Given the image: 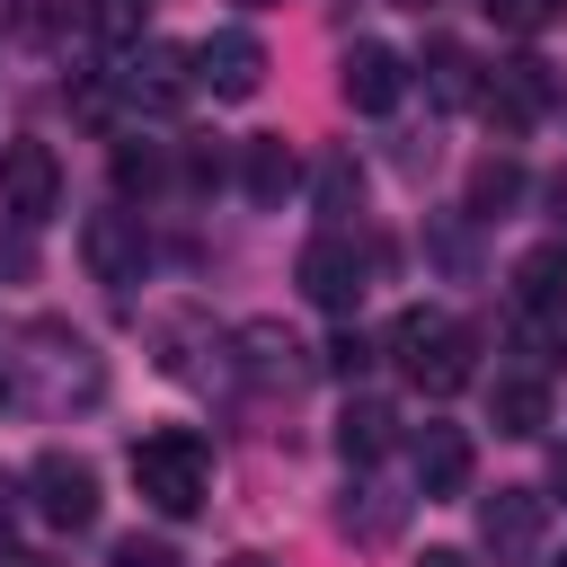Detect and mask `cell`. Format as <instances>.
Instances as JSON below:
<instances>
[{
  "label": "cell",
  "instance_id": "cell-6",
  "mask_svg": "<svg viewBox=\"0 0 567 567\" xmlns=\"http://www.w3.org/2000/svg\"><path fill=\"white\" fill-rule=\"evenodd\" d=\"M27 505H35L53 532H89V523H97V470H89L80 452H35Z\"/></svg>",
  "mask_w": 567,
  "mask_h": 567
},
{
  "label": "cell",
  "instance_id": "cell-26",
  "mask_svg": "<svg viewBox=\"0 0 567 567\" xmlns=\"http://www.w3.org/2000/svg\"><path fill=\"white\" fill-rule=\"evenodd\" d=\"M549 487H558V496H567V443H558V461H549Z\"/></svg>",
  "mask_w": 567,
  "mask_h": 567
},
{
  "label": "cell",
  "instance_id": "cell-22",
  "mask_svg": "<svg viewBox=\"0 0 567 567\" xmlns=\"http://www.w3.org/2000/svg\"><path fill=\"white\" fill-rule=\"evenodd\" d=\"M478 9H487V18H496V27H514V35H540V27H549V9H558V0H478Z\"/></svg>",
  "mask_w": 567,
  "mask_h": 567
},
{
  "label": "cell",
  "instance_id": "cell-30",
  "mask_svg": "<svg viewBox=\"0 0 567 567\" xmlns=\"http://www.w3.org/2000/svg\"><path fill=\"white\" fill-rule=\"evenodd\" d=\"M399 9H425V0H399Z\"/></svg>",
  "mask_w": 567,
  "mask_h": 567
},
{
  "label": "cell",
  "instance_id": "cell-17",
  "mask_svg": "<svg viewBox=\"0 0 567 567\" xmlns=\"http://www.w3.org/2000/svg\"><path fill=\"white\" fill-rule=\"evenodd\" d=\"M514 204H523V168H514L505 151L478 159V168H470V221H505Z\"/></svg>",
  "mask_w": 567,
  "mask_h": 567
},
{
  "label": "cell",
  "instance_id": "cell-28",
  "mask_svg": "<svg viewBox=\"0 0 567 567\" xmlns=\"http://www.w3.org/2000/svg\"><path fill=\"white\" fill-rule=\"evenodd\" d=\"M230 567H275V558H257V549H239V558H230Z\"/></svg>",
  "mask_w": 567,
  "mask_h": 567
},
{
  "label": "cell",
  "instance_id": "cell-9",
  "mask_svg": "<svg viewBox=\"0 0 567 567\" xmlns=\"http://www.w3.org/2000/svg\"><path fill=\"white\" fill-rule=\"evenodd\" d=\"M540 532H549V496H540V487H496V496H478V540H487L496 558H532Z\"/></svg>",
  "mask_w": 567,
  "mask_h": 567
},
{
  "label": "cell",
  "instance_id": "cell-32",
  "mask_svg": "<svg viewBox=\"0 0 567 567\" xmlns=\"http://www.w3.org/2000/svg\"><path fill=\"white\" fill-rule=\"evenodd\" d=\"M558 567H567V558H558Z\"/></svg>",
  "mask_w": 567,
  "mask_h": 567
},
{
  "label": "cell",
  "instance_id": "cell-15",
  "mask_svg": "<svg viewBox=\"0 0 567 567\" xmlns=\"http://www.w3.org/2000/svg\"><path fill=\"white\" fill-rule=\"evenodd\" d=\"M514 301H523L532 319H558V310H567V248H558V239L532 248V257H514Z\"/></svg>",
  "mask_w": 567,
  "mask_h": 567
},
{
  "label": "cell",
  "instance_id": "cell-11",
  "mask_svg": "<svg viewBox=\"0 0 567 567\" xmlns=\"http://www.w3.org/2000/svg\"><path fill=\"white\" fill-rule=\"evenodd\" d=\"M337 89H346V106H354V115H390V106L408 97V62H399L390 44H346Z\"/></svg>",
  "mask_w": 567,
  "mask_h": 567
},
{
  "label": "cell",
  "instance_id": "cell-8",
  "mask_svg": "<svg viewBox=\"0 0 567 567\" xmlns=\"http://www.w3.org/2000/svg\"><path fill=\"white\" fill-rule=\"evenodd\" d=\"M80 257H89V275H97V284H115V292H124V284H142V266H151L142 213H124V204H115V213H89V221H80Z\"/></svg>",
  "mask_w": 567,
  "mask_h": 567
},
{
  "label": "cell",
  "instance_id": "cell-29",
  "mask_svg": "<svg viewBox=\"0 0 567 567\" xmlns=\"http://www.w3.org/2000/svg\"><path fill=\"white\" fill-rule=\"evenodd\" d=\"M0 408H9V372H0Z\"/></svg>",
  "mask_w": 567,
  "mask_h": 567
},
{
  "label": "cell",
  "instance_id": "cell-12",
  "mask_svg": "<svg viewBox=\"0 0 567 567\" xmlns=\"http://www.w3.org/2000/svg\"><path fill=\"white\" fill-rule=\"evenodd\" d=\"M470 470H478V452H470L461 425H425L416 434V487L425 496H470Z\"/></svg>",
  "mask_w": 567,
  "mask_h": 567
},
{
  "label": "cell",
  "instance_id": "cell-2",
  "mask_svg": "<svg viewBox=\"0 0 567 567\" xmlns=\"http://www.w3.org/2000/svg\"><path fill=\"white\" fill-rule=\"evenodd\" d=\"M390 354L408 363V381H416L425 399H452V390H470V372H478V337H470L461 319H443V310H399Z\"/></svg>",
  "mask_w": 567,
  "mask_h": 567
},
{
  "label": "cell",
  "instance_id": "cell-21",
  "mask_svg": "<svg viewBox=\"0 0 567 567\" xmlns=\"http://www.w3.org/2000/svg\"><path fill=\"white\" fill-rule=\"evenodd\" d=\"M89 27L115 35V44H133L142 35V0H89Z\"/></svg>",
  "mask_w": 567,
  "mask_h": 567
},
{
  "label": "cell",
  "instance_id": "cell-10",
  "mask_svg": "<svg viewBox=\"0 0 567 567\" xmlns=\"http://www.w3.org/2000/svg\"><path fill=\"white\" fill-rule=\"evenodd\" d=\"M195 80H204L213 97H257V89H266V44H257L248 27H221V35L195 44Z\"/></svg>",
  "mask_w": 567,
  "mask_h": 567
},
{
  "label": "cell",
  "instance_id": "cell-23",
  "mask_svg": "<svg viewBox=\"0 0 567 567\" xmlns=\"http://www.w3.org/2000/svg\"><path fill=\"white\" fill-rule=\"evenodd\" d=\"M115 567H177V549L151 540V532H124V540H115Z\"/></svg>",
  "mask_w": 567,
  "mask_h": 567
},
{
  "label": "cell",
  "instance_id": "cell-4",
  "mask_svg": "<svg viewBox=\"0 0 567 567\" xmlns=\"http://www.w3.org/2000/svg\"><path fill=\"white\" fill-rule=\"evenodd\" d=\"M292 284H301V301H319V310H354L363 301V284H372V257L346 239V230H319L301 257H292Z\"/></svg>",
  "mask_w": 567,
  "mask_h": 567
},
{
  "label": "cell",
  "instance_id": "cell-31",
  "mask_svg": "<svg viewBox=\"0 0 567 567\" xmlns=\"http://www.w3.org/2000/svg\"><path fill=\"white\" fill-rule=\"evenodd\" d=\"M248 9H275V0H248Z\"/></svg>",
  "mask_w": 567,
  "mask_h": 567
},
{
  "label": "cell",
  "instance_id": "cell-18",
  "mask_svg": "<svg viewBox=\"0 0 567 567\" xmlns=\"http://www.w3.org/2000/svg\"><path fill=\"white\" fill-rule=\"evenodd\" d=\"M425 89L434 106H478V62L461 44H425Z\"/></svg>",
  "mask_w": 567,
  "mask_h": 567
},
{
  "label": "cell",
  "instance_id": "cell-13",
  "mask_svg": "<svg viewBox=\"0 0 567 567\" xmlns=\"http://www.w3.org/2000/svg\"><path fill=\"white\" fill-rule=\"evenodd\" d=\"M292 186H301V159L284 151V133H257V142L239 151V195H248L257 213H275Z\"/></svg>",
  "mask_w": 567,
  "mask_h": 567
},
{
  "label": "cell",
  "instance_id": "cell-20",
  "mask_svg": "<svg viewBox=\"0 0 567 567\" xmlns=\"http://www.w3.org/2000/svg\"><path fill=\"white\" fill-rule=\"evenodd\" d=\"M549 425V390L523 372V381H496V434H540Z\"/></svg>",
  "mask_w": 567,
  "mask_h": 567
},
{
  "label": "cell",
  "instance_id": "cell-19",
  "mask_svg": "<svg viewBox=\"0 0 567 567\" xmlns=\"http://www.w3.org/2000/svg\"><path fill=\"white\" fill-rule=\"evenodd\" d=\"M337 523H346V540H363V549H381V540L399 532V496H381V487H354V496L337 505Z\"/></svg>",
  "mask_w": 567,
  "mask_h": 567
},
{
  "label": "cell",
  "instance_id": "cell-24",
  "mask_svg": "<svg viewBox=\"0 0 567 567\" xmlns=\"http://www.w3.org/2000/svg\"><path fill=\"white\" fill-rule=\"evenodd\" d=\"M363 363H372V337H354V328H337V337H328V372H346V381H354Z\"/></svg>",
  "mask_w": 567,
  "mask_h": 567
},
{
  "label": "cell",
  "instance_id": "cell-7",
  "mask_svg": "<svg viewBox=\"0 0 567 567\" xmlns=\"http://www.w3.org/2000/svg\"><path fill=\"white\" fill-rule=\"evenodd\" d=\"M62 204V159H53V142H9L0 151V213L9 221H44Z\"/></svg>",
  "mask_w": 567,
  "mask_h": 567
},
{
  "label": "cell",
  "instance_id": "cell-25",
  "mask_svg": "<svg viewBox=\"0 0 567 567\" xmlns=\"http://www.w3.org/2000/svg\"><path fill=\"white\" fill-rule=\"evenodd\" d=\"M416 567H470V558H461V549H425Z\"/></svg>",
  "mask_w": 567,
  "mask_h": 567
},
{
  "label": "cell",
  "instance_id": "cell-16",
  "mask_svg": "<svg viewBox=\"0 0 567 567\" xmlns=\"http://www.w3.org/2000/svg\"><path fill=\"white\" fill-rule=\"evenodd\" d=\"M310 204H319L328 230H346V221L363 213V168H354V151H328V159L310 168Z\"/></svg>",
  "mask_w": 567,
  "mask_h": 567
},
{
  "label": "cell",
  "instance_id": "cell-3",
  "mask_svg": "<svg viewBox=\"0 0 567 567\" xmlns=\"http://www.w3.org/2000/svg\"><path fill=\"white\" fill-rule=\"evenodd\" d=\"M549 106H558V80H549L540 53H505V62L478 80V115H487L496 133H532Z\"/></svg>",
  "mask_w": 567,
  "mask_h": 567
},
{
  "label": "cell",
  "instance_id": "cell-5",
  "mask_svg": "<svg viewBox=\"0 0 567 567\" xmlns=\"http://www.w3.org/2000/svg\"><path fill=\"white\" fill-rule=\"evenodd\" d=\"M115 89H124L133 106H151V115H177L204 80H195V53H186V44H159V35H151V44H124Z\"/></svg>",
  "mask_w": 567,
  "mask_h": 567
},
{
  "label": "cell",
  "instance_id": "cell-14",
  "mask_svg": "<svg viewBox=\"0 0 567 567\" xmlns=\"http://www.w3.org/2000/svg\"><path fill=\"white\" fill-rule=\"evenodd\" d=\"M399 443V408L390 399H346V416H337V452L363 470V461H381Z\"/></svg>",
  "mask_w": 567,
  "mask_h": 567
},
{
  "label": "cell",
  "instance_id": "cell-1",
  "mask_svg": "<svg viewBox=\"0 0 567 567\" xmlns=\"http://www.w3.org/2000/svg\"><path fill=\"white\" fill-rule=\"evenodd\" d=\"M133 487H142V505L151 514H195L204 496H213V443L195 434V425H159V434H142L133 443Z\"/></svg>",
  "mask_w": 567,
  "mask_h": 567
},
{
  "label": "cell",
  "instance_id": "cell-27",
  "mask_svg": "<svg viewBox=\"0 0 567 567\" xmlns=\"http://www.w3.org/2000/svg\"><path fill=\"white\" fill-rule=\"evenodd\" d=\"M0 567H44V558H27V549H0Z\"/></svg>",
  "mask_w": 567,
  "mask_h": 567
}]
</instances>
